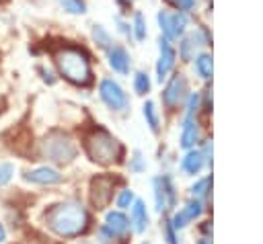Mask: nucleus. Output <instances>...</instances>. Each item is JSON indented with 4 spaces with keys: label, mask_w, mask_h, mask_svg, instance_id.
<instances>
[{
    "label": "nucleus",
    "mask_w": 263,
    "mask_h": 244,
    "mask_svg": "<svg viewBox=\"0 0 263 244\" xmlns=\"http://www.w3.org/2000/svg\"><path fill=\"white\" fill-rule=\"evenodd\" d=\"M45 221L60 236H76L86 230L88 213L78 203H60L45 215Z\"/></svg>",
    "instance_id": "1"
},
{
    "label": "nucleus",
    "mask_w": 263,
    "mask_h": 244,
    "mask_svg": "<svg viewBox=\"0 0 263 244\" xmlns=\"http://www.w3.org/2000/svg\"><path fill=\"white\" fill-rule=\"evenodd\" d=\"M55 64H58V70L60 74L74 82V84H88L92 80V70H90V62H88V55L82 51V49H76V47H64L55 53Z\"/></svg>",
    "instance_id": "2"
},
{
    "label": "nucleus",
    "mask_w": 263,
    "mask_h": 244,
    "mask_svg": "<svg viewBox=\"0 0 263 244\" xmlns=\"http://www.w3.org/2000/svg\"><path fill=\"white\" fill-rule=\"evenodd\" d=\"M86 152L99 164H113L121 156V146L113 135L99 129L86 137Z\"/></svg>",
    "instance_id": "3"
},
{
    "label": "nucleus",
    "mask_w": 263,
    "mask_h": 244,
    "mask_svg": "<svg viewBox=\"0 0 263 244\" xmlns=\"http://www.w3.org/2000/svg\"><path fill=\"white\" fill-rule=\"evenodd\" d=\"M41 154H43V158L49 160V162L66 164V162H70V160L76 156V146H74V141H72L68 135H64V133H60V131H53V133H49V135L43 139V144H41Z\"/></svg>",
    "instance_id": "4"
},
{
    "label": "nucleus",
    "mask_w": 263,
    "mask_h": 244,
    "mask_svg": "<svg viewBox=\"0 0 263 244\" xmlns=\"http://www.w3.org/2000/svg\"><path fill=\"white\" fill-rule=\"evenodd\" d=\"M158 25H160V31L162 35L171 41V39H177L185 33L187 29V12H181V10H175V12H168V10H160L158 12Z\"/></svg>",
    "instance_id": "5"
},
{
    "label": "nucleus",
    "mask_w": 263,
    "mask_h": 244,
    "mask_svg": "<svg viewBox=\"0 0 263 244\" xmlns=\"http://www.w3.org/2000/svg\"><path fill=\"white\" fill-rule=\"evenodd\" d=\"M99 92H101V98L105 100V105L113 111H123L127 107V94L123 92V88L111 80V78H105L101 80L99 84Z\"/></svg>",
    "instance_id": "6"
},
{
    "label": "nucleus",
    "mask_w": 263,
    "mask_h": 244,
    "mask_svg": "<svg viewBox=\"0 0 263 244\" xmlns=\"http://www.w3.org/2000/svg\"><path fill=\"white\" fill-rule=\"evenodd\" d=\"M113 199V178L111 176H97L90 182V201L97 209H103Z\"/></svg>",
    "instance_id": "7"
},
{
    "label": "nucleus",
    "mask_w": 263,
    "mask_h": 244,
    "mask_svg": "<svg viewBox=\"0 0 263 244\" xmlns=\"http://www.w3.org/2000/svg\"><path fill=\"white\" fill-rule=\"evenodd\" d=\"M185 96H187V80L183 74H175L171 78V82L166 84L162 98L168 107H179V103H183Z\"/></svg>",
    "instance_id": "8"
},
{
    "label": "nucleus",
    "mask_w": 263,
    "mask_h": 244,
    "mask_svg": "<svg viewBox=\"0 0 263 244\" xmlns=\"http://www.w3.org/2000/svg\"><path fill=\"white\" fill-rule=\"evenodd\" d=\"M154 201H156V211H164L168 205L175 203V191L168 176L154 178Z\"/></svg>",
    "instance_id": "9"
},
{
    "label": "nucleus",
    "mask_w": 263,
    "mask_h": 244,
    "mask_svg": "<svg viewBox=\"0 0 263 244\" xmlns=\"http://www.w3.org/2000/svg\"><path fill=\"white\" fill-rule=\"evenodd\" d=\"M158 43H160L158 45L160 47V57H158V64H156V76L162 82L166 78V74L173 70V66H175V49L171 47L166 37H160Z\"/></svg>",
    "instance_id": "10"
},
{
    "label": "nucleus",
    "mask_w": 263,
    "mask_h": 244,
    "mask_svg": "<svg viewBox=\"0 0 263 244\" xmlns=\"http://www.w3.org/2000/svg\"><path fill=\"white\" fill-rule=\"evenodd\" d=\"M25 180L29 182H35V185H58L62 180L60 172L49 168V166H41V168H35V170H29L25 174Z\"/></svg>",
    "instance_id": "11"
},
{
    "label": "nucleus",
    "mask_w": 263,
    "mask_h": 244,
    "mask_svg": "<svg viewBox=\"0 0 263 244\" xmlns=\"http://www.w3.org/2000/svg\"><path fill=\"white\" fill-rule=\"evenodd\" d=\"M107 55H109V66L117 72V74H127L129 72V55L123 47L119 45H111L107 49Z\"/></svg>",
    "instance_id": "12"
},
{
    "label": "nucleus",
    "mask_w": 263,
    "mask_h": 244,
    "mask_svg": "<svg viewBox=\"0 0 263 244\" xmlns=\"http://www.w3.org/2000/svg\"><path fill=\"white\" fill-rule=\"evenodd\" d=\"M103 230H107L113 238H117V236H123V234L129 230V221H127V217H125L123 213L111 211V213H107V217H105Z\"/></svg>",
    "instance_id": "13"
},
{
    "label": "nucleus",
    "mask_w": 263,
    "mask_h": 244,
    "mask_svg": "<svg viewBox=\"0 0 263 244\" xmlns=\"http://www.w3.org/2000/svg\"><path fill=\"white\" fill-rule=\"evenodd\" d=\"M199 213H201V201H189V203L173 217L171 223H173L177 230H179V228H185V226H187L191 219H195Z\"/></svg>",
    "instance_id": "14"
},
{
    "label": "nucleus",
    "mask_w": 263,
    "mask_h": 244,
    "mask_svg": "<svg viewBox=\"0 0 263 244\" xmlns=\"http://www.w3.org/2000/svg\"><path fill=\"white\" fill-rule=\"evenodd\" d=\"M132 223L136 232H144L148 226V213H146V205L144 201H134L132 203Z\"/></svg>",
    "instance_id": "15"
},
{
    "label": "nucleus",
    "mask_w": 263,
    "mask_h": 244,
    "mask_svg": "<svg viewBox=\"0 0 263 244\" xmlns=\"http://www.w3.org/2000/svg\"><path fill=\"white\" fill-rule=\"evenodd\" d=\"M197 141V121L193 119V115H187L185 123H183V133H181V146L183 148H191Z\"/></svg>",
    "instance_id": "16"
},
{
    "label": "nucleus",
    "mask_w": 263,
    "mask_h": 244,
    "mask_svg": "<svg viewBox=\"0 0 263 244\" xmlns=\"http://www.w3.org/2000/svg\"><path fill=\"white\" fill-rule=\"evenodd\" d=\"M203 154L201 152H187V156L183 158V162H181V168L187 172V174H197L199 170H201V166H203Z\"/></svg>",
    "instance_id": "17"
},
{
    "label": "nucleus",
    "mask_w": 263,
    "mask_h": 244,
    "mask_svg": "<svg viewBox=\"0 0 263 244\" xmlns=\"http://www.w3.org/2000/svg\"><path fill=\"white\" fill-rule=\"evenodd\" d=\"M195 70L201 78H210L212 76V70H214V64H212V55L208 53H201L195 57Z\"/></svg>",
    "instance_id": "18"
},
{
    "label": "nucleus",
    "mask_w": 263,
    "mask_h": 244,
    "mask_svg": "<svg viewBox=\"0 0 263 244\" xmlns=\"http://www.w3.org/2000/svg\"><path fill=\"white\" fill-rule=\"evenodd\" d=\"M132 33H134V37L138 39V41H144L146 39V21H144V14L142 12H136V16H134V21H132Z\"/></svg>",
    "instance_id": "19"
},
{
    "label": "nucleus",
    "mask_w": 263,
    "mask_h": 244,
    "mask_svg": "<svg viewBox=\"0 0 263 244\" xmlns=\"http://www.w3.org/2000/svg\"><path fill=\"white\" fill-rule=\"evenodd\" d=\"M58 4L70 14H84L86 12V2L84 0H58Z\"/></svg>",
    "instance_id": "20"
},
{
    "label": "nucleus",
    "mask_w": 263,
    "mask_h": 244,
    "mask_svg": "<svg viewBox=\"0 0 263 244\" xmlns=\"http://www.w3.org/2000/svg\"><path fill=\"white\" fill-rule=\"evenodd\" d=\"M142 109H144V117H146L150 129H152V131H158V115H156V107H154V103L148 100V103H144Z\"/></svg>",
    "instance_id": "21"
},
{
    "label": "nucleus",
    "mask_w": 263,
    "mask_h": 244,
    "mask_svg": "<svg viewBox=\"0 0 263 244\" xmlns=\"http://www.w3.org/2000/svg\"><path fill=\"white\" fill-rule=\"evenodd\" d=\"M92 37H95V41H97L101 47H105V49L111 47V37H109V33L105 31L103 25H92Z\"/></svg>",
    "instance_id": "22"
},
{
    "label": "nucleus",
    "mask_w": 263,
    "mask_h": 244,
    "mask_svg": "<svg viewBox=\"0 0 263 244\" xmlns=\"http://www.w3.org/2000/svg\"><path fill=\"white\" fill-rule=\"evenodd\" d=\"M134 88H136L138 94H146L150 90V78H148L146 72H138L134 76Z\"/></svg>",
    "instance_id": "23"
},
{
    "label": "nucleus",
    "mask_w": 263,
    "mask_h": 244,
    "mask_svg": "<svg viewBox=\"0 0 263 244\" xmlns=\"http://www.w3.org/2000/svg\"><path fill=\"white\" fill-rule=\"evenodd\" d=\"M171 6H175V10H181V12H191L195 6H197V0H168Z\"/></svg>",
    "instance_id": "24"
},
{
    "label": "nucleus",
    "mask_w": 263,
    "mask_h": 244,
    "mask_svg": "<svg viewBox=\"0 0 263 244\" xmlns=\"http://www.w3.org/2000/svg\"><path fill=\"white\" fill-rule=\"evenodd\" d=\"M12 172H14V166L10 162H0V185H6L12 178Z\"/></svg>",
    "instance_id": "25"
},
{
    "label": "nucleus",
    "mask_w": 263,
    "mask_h": 244,
    "mask_svg": "<svg viewBox=\"0 0 263 244\" xmlns=\"http://www.w3.org/2000/svg\"><path fill=\"white\" fill-rule=\"evenodd\" d=\"M134 203V193L129 191V189H125V191H121V195L117 197V205L121 207V209H125V207H129Z\"/></svg>",
    "instance_id": "26"
},
{
    "label": "nucleus",
    "mask_w": 263,
    "mask_h": 244,
    "mask_svg": "<svg viewBox=\"0 0 263 244\" xmlns=\"http://www.w3.org/2000/svg\"><path fill=\"white\" fill-rule=\"evenodd\" d=\"M208 187H210V178H201L199 182L193 185V195L195 197H203L208 193Z\"/></svg>",
    "instance_id": "27"
},
{
    "label": "nucleus",
    "mask_w": 263,
    "mask_h": 244,
    "mask_svg": "<svg viewBox=\"0 0 263 244\" xmlns=\"http://www.w3.org/2000/svg\"><path fill=\"white\" fill-rule=\"evenodd\" d=\"M164 238L166 244H177V236H175V226L171 221H164Z\"/></svg>",
    "instance_id": "28"
},
{
    "label": "nucleus",
    "mask_w": 263,
    "mask_h": 244,
    "mask_svg": "<svg viewBox=\"0 0 263 244\" xmlns=\"http://www.w3.org/2000/svg\"><path fill=\"white\" fill-rule=\"evenodd\" d=\"M197 105H199V94H191L189 96V103H187V115H193L197 111Z\"/></svg>",
    "instance_id": "29"
},
{
    "label": "nucleus",
    "mask_w": 263,
    "mask_h": 244,
    "mask_svg": "<svg viewBox=\"0 0 263 244\" xmlns=\"http://www.w3.org/2000/svg\"><path fill=\"white\" fill-rule=\"evenodd\" d=\"M132 170H142V156L136 152L134 154V162H132V166H129Z\"/></svg>",
    "instance_id": "30"
},
{
    "label": "nucleus",
    "mask_w": 263,
    "mask_h": 244,
    "mask_svg": "<svg viewBox=\"0 0 263 244\" xmlns=\"http://www.w3.org/2000/svg\"><path fill=\"white\" fill-rule=\"evenodd\" d=\"M41 74H43V80H47L49 84L53 82V78H51V72H49V70H41Z\"/></svg>",
    "instance_id": "31"
},
{
    "label": "nucleus",
    "mask_w": 263,
    "mask_h": 244,
    "mask_svg": "<svg viewBox=\"0 0 263 244\" xmlns=\"http://www.w3.org/2000/svg\"><path fill=\"white\" fill-rule=\"evenodd\" d=\"M6 240V230L2 228V223H0V242H4Z\"/></svg>",
    "instance_id": "32"
},
{
    "label": "nucleus",
    "mask_w": 263,
    "mask_h": 244,
    "mask_svg": "<svg viewBox=\"0 0 263 244\" xmlns=\"http://www.w3.org/2000/svg\"><path fill=\"white\" fill-rule=\"evenodd\" d=\"M117 2H119V4H123V6H127V4H132L134 0H117Z\"/></svg>",
    "instance_id": "33"
},
{
    "label": "nucleus",
    "mask_w": 263,
    "mask_h": 244,
    "mask_svg": "<svg viewBox=\"0 0 263 244\" xmlns=\"http://www.w3.org/2000/svg\"><path fill=\"white\" fill-rule=\"evenodd\" d=\"M199 244H210V242L208 240H199Z\"/></svg>",
    "instance_id": "34"
}]
</instances>
